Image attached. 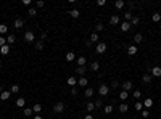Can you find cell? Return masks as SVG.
Returning <instances> with one entry per match:
<instances>
[{
  "label": "cell",
  "instance_id": "53",
  "mask_svg": "<svg viewBox=\"0 0 161 119\" xmlns=\"http://www.w3.org/2000/svg\"><path fill=\"white\" fill-rule=\"evenodd\" d=\"M84 119H93V114H90V113H89V114H87Z\"/></svg>",
  "mask_w": 161,
  "mask_h": 119
},
{
  "label": "cell",
  "instance_id": "19",
  "mask_svg": "<svg viewBox=\"0 0 161 119\" xmlns=\"http://www.w3.org/2000/svg\"><path fill=\"white\" fill-rule=\"evenodd\" d=\"M76 63H77V66H86L87 58H86V56H79V58L76 60Z\"/></svg>",
  "mask_w": 161,
  "mask_h": 119
},
{
  "label": "cell",
  "instance_id": "36",
  "mask_svg": "<svg viewBox=\"0 0 161 119\" xmlns=\"http://www.w3.org/2000/svg\"><path fill=\"white\" fill-rule=\"evenodd\" d=\"M151 19H153L155 23H159V21H161V13H153Z\"/></svg>",
  "mask_w": 161,
  "mask_h": 119
},
{
  "label": "cell",
  "instance_id": "20",
  "mask_svg": "<svg viewBox=\"0 0 161 119\" xmlns=\"http://www.w3.org/2000/svg\"><path fill=\"white\" fill-rule=\"evenodd\" d=\"M115 7H116L118 10H122L124 7H126V2H124V0H116V2H115Z\"/></svg>",
  "mask_w": 161,
  "mask_h": 119
},
{
  "label": "cell",
  "instance_id": "14",
  "mask_svg": "<svg viewBox=\"0 0 161 119\" xmlns=\"http://www.w3.org/2000/svg\"><path fill=\"white\" fill-rule=\"evenodd\" d=\"M89 40H90V44H92V42H93V44H98V40H100L98 32H92V34H90V39H89Z\"/></svg>",
  "mask_w": 161,
  "mask_h": 119
},
{
  "label": "cell",
  "instance_id": "26",
  "mask_svg": "<svg viewBox=\"0 0 161 119\" xmlns=\"http://www.w3.org/2000/svg\"><path fill=\"white\" fill-rule=\"evenodd\" d=\"M68 85L69 87H76L77 85V79L76 77H68Z\"/></svg>",
  "mask_w": 161,
  "mask_h": 119
},
{
  "label": "cell",
  "instance_id": "34",
  "mask_svg": "<svg viewBox=\"0 0 161 119\" xmlns=\"http://www.w3.org/2000/svg\"><path fill=\"white\" fill-rule=\"evenodd\" d=\"M10 92H11V93H18V92H20V85H18V84H13V85L10 87Z\"/></svg>",
  "mask_w": 161,
  "mask_h": 119
},
{
  "label": "cell",
  "instance_id": "50",
  "mask_svg": "<svg viewBox=\"0 0 161 119\" xmlns=\"http://www.w3.org/2000/svg\"><path fill=\"white\" fill-rule=\"evenodd\" d=\"M23 5H26V7H29V5H31V0H23Z\"/></svg>",
  "mask_w": 161,
  "mask_h": 119
},
{
  "label": "cell",
  "instance_id": "51",
  "mask_svg": "<svg viewBox=\"0 0 161 119\" xmlns=\"http://www.w3.org/2000/svg\"><path fill=\"white\" fill-rule=\"evenodd\" d=\"M97 3H98V5H100V7H103V5H105V3H106V2H105V0H98V2H97Z\"/></svg>",
  "mask_w": 161,
  "mask_h": 119
},
{
  "label": "cell",
  "instance_id": "40",
  "mask_svg": "<svg viewBox=\"0 0 161 119\" xmlns=\"http://www.w3.org/2000/svg\"><path fill=\"white\" fill-rule=\"evenodd\" d=\"M32 108H24V111H23V114H24V116H32Z\"/></svg>",
  "mask_w": 161,
  "mask_h": 119
},
{
  "label": "cell",
  "instance_id": "38",
  "mask_svg": "<svg viewBox=\"0 0 161 119\" xmlns=\"http://www.w3.org/2000/svg\"><path fill=\"white\" fill-rule=\"evenodd\" d=\"M93 105H95V108H102V106H103V100L102 98H97Z\"/></svg>",
  "mask_w": 161,
  "mask_h": 119
},
{
  "label": "cell",
  "instance_id": "55",
  "mask_svg": "<svg viewBox=\"0 0 161 119\" xmlns=\"http://www.w3.org/2000/svg\"><path fill=\"white\" fill-rule=\"evenodd\" d=\"M32 119H42V116H40V114H37V116H34Z\"/></svg>",
  "mask_w": 161,
  "mask_h": 119
},
{
  "label": "cell",
  "instance_id": "31",
  "mask_svg": "<svg viewBox=\"0 0 161 119\" xmlns=\"http://www.w3.org/2000/svg\"><path fill=\"white\" fill-rule=\"evenodd\" d=\"M86 110H87L89 113H92V111L95 110V105H93V102H87V105H86Z\"/></svg>",
  "mask_w": 161,
  "mask_h": 119
},
{
  "label": "cell",
  "instance_id": "35",
  "mask_svg": "<svg viewBox=\"0 0 161 119\" xmlns=\"http://www.w3.org/2000/svg\"><path fill=\"white\" fill-rule=\"evenodd\" d=\"M44 48V40H37V42H35V50H42Z\"/></svg>",
  "mask_w": 161,
  "mask_h": 119
},
{
  "label": "cell",
  "instance_id": "37",
  "mask_svg": "<svg viewBox=\"0 0 161 119\" xmlns=\"http://www.w3.org/2000/svg\"><path fill=\"white\" fill-rule=\"evenodd\" d=\"M7 32H8V26L7 24H0V34L3 35V34H7Z\"/></svg>",
  "mask_w": 161,
  "mask_h": 119
},
{
  "label": "cell",
  "instance_id": "23",
  "mask_svg": "<svg viewBox=\"0 0 161 119\" xmlns=\"http://www.w3.org/2000/svg\"><path fill=\"white\" fill-rule=\"evenodd\" d=\"M144 106H145V110H148V108H151L153 106V100L148 97V98H145V102H144Z\"/></svg>",
  "mask_w": 161,
  "mask_h": 119
},
{
  "label": "cell",
  "instance_id": "48",
  "mask_svg": "<svg viewBox=\"0 0 161 119\" xmlns=\"http://www.w3.org/2000/svg\"><path fill=\"white\" fill-rule=\"evenodd\" d=\"M142 116H144V117H148V116H150V113H148V110H142Z\"/></svg>",
  "mask_w": 161,
  "mask_h": 119
},
{
  "label": "cell",
  "instance_id": "3",
  "mask_svg": "<svg viewBox=\"0 0 161 119\" xmlns=\"http://www.w3.org/2000/svg\"><path fill=\"white\" fill-rule=\"evenodd\" d=\"M98 93H100V97H106V95L110 93V87L106 85V84H102L98 87Z\"/></svg>",
  "mask_w": 161,
  "mask_h": 119
},
{
  "label": "cell",
  "instance_id": "16",
  "mask_svg": "<svg viewBox=\"0 0 161 119\" xmlns=\"http://www.w3.org/2000/svg\"><path fill=\"white\" fill-rule=\"evenodd\" d=\"M142 40H144V35H142L140 32H137L135 35H134V45H137V44H140Z\"/></svg>",
  "mask_w": 161,
  "mask_h": 119
},
{
  "label": "cell",
  "instance_id": "18",
  "mask_svg": "<svg viewBox=\"0 0 161 119\" xmlns=\"http://www.w3.org/2000/svg\"><path fill=\"white\" fill-rule=\"evenodd\" d=\"M16 42V35L15 34H8V37H7V44L8 45H13Z\"/></svg>",
  "mask_w": 161,
  "mask_h": 119
},
{
  "label": "cell",
  "instance_id": "5",
  "mask_svg": "<svg viewBox=\"0 0 161 119\" xmlns=\"http://www.w3.org/2000/svg\"><path fill=\"white\" fill-rule=\"evenodd\" d=\"M150 74L153 77H161V66H153L151 71H150Z\"/></svg>",
  "mask_w": 161,
  "mask_h": 119
},
{
  "label": "cell",
  "instance_id": "43",
  "mask_svg": "<svg viewBox=\"0 0 161 119\" xmlns=\"http://www.w3.org/2000/svg\"><path fill=\"white\" fill-rule=\"evenodd\" d=\"M135 110H137V111H142V110H144V103L137 102V103H135Z\"/></svg>",
  "mask_w": 161,
  "mask_h": 119
},
{
  "label": "cell",
  "instance_id": "47",
  "mask_svg": "<svg viewBox=\"0 0 161 119\" xmlns=\"http://www.w3.org/2000/svg\"><path fill=\"white\" fill-rule=\"evenodd\" d=\"M118 85H119V82H118L116 79H115V81H111V87H113V88H118Z\"/></svg>",
  "mask_w": 161,
  "mask_h": 119
},
{
  "label": "cell",
  "instance_id": "21",
  "mask_svg": "<svg viewBox=\"0 0 161 119\" xmlns=\"http://www.w3.org/2000/svg\"><path fill=\"white\" fill-rule=\"evenodd\" d=\"M110 24H111V26H116V24H119V16L113 15V16L110 18Z\"/></svg>",
  "mask_w": 161,
  "mask_h": 119
},
{
  "label": "cell",
  "instance_id": "57",
  "mask_svg": "<svg viewBox=\"0 0 161 119\" xmlns=\"http://www.w3.org/2000/svg\"><path fill=\"white\" fill-rule=\"evenodd\" d=\"M159 29H161V24H159Z\"/></svg>",
  "mask_w": 161,
  "mask_h": 119
},
{
  "label": "cell",
  "instance_id": "30",
  "mask_svg": "<svg viewBox=\"0 0 161 119\" xmlns=\"http://www.w3.org/2000/svg\"><path fill=\"white\" fill-rule=\"evenodd\" d=\"M103 29H105V24H103V23H97V24H95V32H100V31H103Z\"/></svg>",
  "mask_w": 161,
  "mask_h": 119
},
{
  "label": "cell",
  "instance_id": "29",
  "mask_svg": "<svg viewBox=\"0 0 161 119\" xmlns=\"http://www.w3.org/2000/svg\"><path fill=\"white\" fill-rule=\"evenodd\" d=\"M32 111L35 113V114H39V113L42 111V105H40V103H35V105L32 106Z\"/></svg>",
  "mask_w": 161,
  "mask_h": 119
},
{
  "label": "cell",
  "instance_id": "7",
  "mask_svg": "<svg viewBox=\"0 0 161 119\" xmlns=\"http://www.w3.org/2000/svg\"><path fill=\"white\" fill-rule=\"evenodd\" d=\"M137 52H139L137 45H129V47H127V55H129V56H134Z\"/></svg>",
  "mask_w": 161,
  "mask_h": 119
},
{
  "label": "cell",
  "instance_id": "12",
  "mask_svg": "<svg viewBox=\"0 0 161 119\" xmlns=\"http://www.w3.org/2000/svg\"><path fill=\"white\" fill-rule=\"evenodd\" d=\"M13 26H15L16 29H21L23 26H24V21H23L21 18H16V19H15V23H13Z\"/></svg>",
  "mask_w": 161,
  "mask_h": 119
},
{
  "label": "cell",
  "instance_id": "54",
  "mask_svg": "<svg viewBox=\"0 0 161 119\" xmlns=\"http://www.w3.org/2000/svg\"><path fill=\"white\" fill-rule=\"evenodd\" d=\"M127 5H129V8H134V7H135V3H134V2H129Z\"/></svg>",
  "mask_w": 161,
  "mask_h": 119
},
{
  "label": "cell",
  "instance_id": "52",
  "mask_svg": "<svg viewBox=\"0 0 161 119\" xmlns=\"http://www.w3.org/2000/svg\"><path fill=\"white\" fill-rule=\"evenodd\" d=\"M47 37V32H42V34H40V40H44Z\"/></svg>",
  "mask_w": 161,
  "mask_h": 119
},
{
  "label": "cell",
  "instance_id": "24",
  "mask_svg": "<svg viewBox=\"0 0 161 119\" xmlns=\"http://www.w3.org/2000/svg\"><path fill=\"white\" fill-rule=\"evenodd\" d=\"M127 97H129V92H126V90H121V92H119V100L126 102V100H127Z\"/></svg>",
  "mask_w": 161,
  "mask_h": 119
},
{
  "label": "cell",
  "instance_id": "56",
  "mask_svg": "<svg viewBox=\"0 0 161 119\" xmlns=\"http://www.w3.org/2000/svg\"><path fill=\"white\" fill-rule=\"evenodd\" d=\"M0 93H2V88H0Z\"/></svg>",
  "mask_w": 161,
  "mask_h": 119
},
{
  "label": "cell",
  "instance_id": "22",
  "mask_svg": "<svg viewBox=\"0 0 161 119\" xmlns=\"http://www.w3.org/2000/svg\"><path fill=\"white\" fill-rule=\"evenodd\" d=\"M129 111V106H127V103H119V113H127Z\"/></svg>",
  "mask_w": 161,
  "mask_h": 119
},
{
  "label": "cell",
  "instance_id": "44",
  "mask_svg": "<svg viewBox=\"0 0 161 119\" xmlns=\"http://www.w3.org/2000/svg\"><path fill=\"white\" fill-rule=\"evenodd\" d=\"M7 45V37H3V35H0V47Z\"/></svg>",
  "mask_w": 161,
  "mask_h": 119
},
{
  "label": "cell",
  "instance_id": "42",
  "mask_svg": "<svg viewBox=\"0 0 161 119\" xmlns=\"http://www.w3.org/2000/svg\"><path fill=\"white\" fill-rule=\"evenodd\" d=\"M132 95H134V98H135V100H139V98L142 97V92H140V90H134Z\"/></svg>",
  "mask_w": 161,
  "mask_h": 119
},
{
  "label": "cell",
  "instance_id": "39",
  "mask_svg": "<svg viewBox=\"0 0 161 119\" xmlns=\"http://www.w3.org/2000/svg\"><path fill=\"white\" fill-rule=\"evenodd\" d=\"M124 18H126L127 23H130V21H132V11H127V13H124Z\"/></svg>",
  "mask_w": 161,
  "mask_h": 119
},
{
  "label": "cell",
  "instance_id": "41",
  "mask_svg": "<svg viewBox=\"0 0 161 119\" xmlns=\"http://www.w3.org/2000/svg\"><path fill=\"white\" fill-rule=\"evenodd\" d=\"M140 23V18L139 16H132V21H130V24H134V26H137Z\"/></svg>",
  "mask_w": 161,
  "mask_h": 119
},
{
  "label": "cell",
  "instance_id": "27",
  "mask_svg": "<svg viewBox=\"0 0 161 119\" xmlns=\"http://www.w3.org/2000/svg\"><path fill=\"white\" fill-rule=\"evenodd\" d=\"M84 95H86V97H87V98H90V97H93V88H92V87H87V88H86V90H84Z\"/></svg>",
  "mask_w": 161,
  "mask_h": 119
},
{
  "label": "cell",
  "instance_id": "9",
  "mask_svg": "<svg viewBox=\"0 0 161 119\" xmlns=\"http://www.w3.org/2000/svg\"><path fill=\"white\" fill-rule=\"evenodd\" d=\"M119 26H121V31H122V32H127L132 24H130V23H127V21H122V23H119Z\"/></svg>",
  "mask_w": 161,
  "mask_h": 119
},
{
  "label": "cell",
  "instance_id": "11",
  "mask_svg": "<svg viewBox=\"0 0 161 119\" xmlns=\"http://www.w3.org/2000/svg\"><path fill=\"white\" fill-rule=\"evenodd\" d=\"M10 50H11V48H10V45H8V44H7V45H3V47H0V55H3V56H5V55H8Z\"/></svg>",
  "mask_w": 161,
  "mask_h": 119
},
{
  "label": "cell",
  "instance_id": "45",
  "mask_svg": "<svg viewBox=\"0 0 161 119\" xmlns=\"http://www.w3.org/2000/svg\"><path fill=\"white\" fill-rule=\"evenodd\" d=\"M27 13H29V16H35V15H37V10H35V8H29Z\"/></svg>",
  "mask_w": 161,
  "mask_h": 119
},
{
  "label": "cell",
  "instance_id": "6",
  "mask_svg": "<svg viewBox=\"0 0 161 119\" xmlns=\"http://www.w3.org/2000/svg\"><path fill=\"white\" fill-rule=\"evenodd\" d=\"M132 87H134L132 81H124V82H122V90H126V92H130V90H132Z\"/></svg>",
  "mask_w": 161,
  "mask_h": 119
},
{
  "label": "cell",
  "instance_id": "49",
  "mask_svg": "<svg viewBox=\"0 0 161 119\" xmlns=\"http://www.w3.org/2000/svg\"><path fill=\"white\" fill-rule=\"evenodd\" d=\"M44 5H45V2H44V0H39V2H37V7H39V8H42Z\"/></svg>",
  "mask_w": 161,
  "mask_h": 119
},
{
  "label": "cell",
  "instance_id": "33",
  "mask_svg": "<svg viewBox=\"0 0 161 119\" xmlns=\"http://www.w3.org/2000/svg\"><path fill=\"white\" fill-rule=\"evenodd\" d=\"M103 111H105V114H111V113H113V106H111V105L103 106Z\"/></svg>",
  "mask_w": 161,
  "mask_h": 119
},
{
  "label": "cell",
  "instance_id": "32",
  "mask_svg": "<svg viewBox=\"0 0 161 119\" xmlns=\"http://www.w3.org/2000/svg\"><path fill=\"white\" fill-rule=\"evenodd\" d=\"M90 69H92V71H98V69H100V63H98V61H92Z\"/></svg>",
  "mask_w": 161,
  "mask_h": 119
},
{
  "label": "cell",
  "instance_id": "8",
  "mask_svg": "<svg viewBox=\"0 0 161 119\" xmlns=\"http://www.w3.org/2000/svg\"><path fill=\"white\" fill-rule=\"evenodd\" d=\"M87 84H89L87 77L82 76V77H79V79H77V85H79V87H86V88H87Z\"/></svg>",
  "mask_w": 161,
  "mask_h": 119
},
{
  "label": "cell",
  "instance_id": "25",
  "mask_svg": "<svg viewBox=\"0 0 161 119\" xmlns=\"http://www.w3.org/2000/svg\"><path fill=\"white\" fill-rule=\"evenodd\" d=\"M86 71H87V68H86V66H77V69H76V73H77V74H79V76L82 77V76H84V74H86Z\"/></svg>",
  "mask_w": 161,
  "mask_h": 119
},
{
  "label": "cell",
  "instance_id": "15",
  "mask_svg": "<svg viewBox=\"0 0 161 119\" xmlns=\"http://www.w3.org/2000/svg\"><path fill=\"white\" fill-rule=\"evenodd\" d=\"M64 58H66V61H68V63H71V61H74V60H76V53H74V52H68Z\"/></svg>",
  "mask_w": 161,
  "mask_h": 119
},
{
  "label": "cell",
  "instance_id": "2",
  "mask_svg": "<svg viewBox=\"0 0 161 119\" xmlns=\"http://www.w3.org/2000/svg\"><path fill=\"white\" fill-rule=\"evenodd\" d=\"M35 40V35H34V32L32 31H26L24 32V42H27V44H32Z\"/></svg>",
  "mask_w": 161,
  "mask_h": 119
},
{
  "label": "cell",
  "instance_id": "46",
  "mask_svg": "<svg viewBox=\"0 0 161 119\" xmlns=\"http://www.w3.org/2000/svg\"><path fill=\"white\" fill-rule=\"evenodd\" d=\"M77 90H79V88H77V85H76V87H71V95H73V97H76V95H77Z\"/></svg>",
  "mask_w": 161,
  "mask_h": 119
},
{
  "label": "cell",
  "instance_id": "1",
  "mask_svg": "<svg viewBox=\"0 0 161 119\" xmlns=\"http://www.w3.org/2000/svg\"><path fill=\"white\" fill-rule=\"evenodd\" d=\"M106 48H108V47H106V42H98L97 47H95V52H97L98 55H102V53L106 52Z\"/></svg>",
  "mask_w": 161,
  "mask_h": 119
},
{
  "label": "cell",
  "instance_id": "4",
  "mask_svg": "<svg viewBox=\"0 0 161 119\" xmlns=\"http://www.w3.org/2000/svg\"><path fill=\"white\" fill-rule=\"evenodd\" d=\"M53 111H55L56 114H61V113L64 111V103H63V102L55 103V105H53Z\"/></svg>",
  "mask_w": 161,
  "mask_h": 119
},
{
  "label": "cell",
  "instance_id": "28",
  "mask_svg": "<svg viewBox=\"0 0 161 119\" xmlns=\"http://www.w3.org/2000/svg\"><path fill=\"white\" fill-rule=\"evenodd\" d=\"M24 105H26V100L23 98V97H20V98L16 100V106H18V108H23Z\"/></svg>",
  "mask_w": 161,
  "mask_h": 119
},
{
  "label": "cell",
  "instance_id": "13",
  "mask_svg": "<svg viewBox=\"0 0 161 119\" xmlns=\"http://www.w3.org/2000/svg\"><path fill=\"white\" fill-rule=\"evenodd\" d=\"M68 13H69V16H71V18H79V16H81V11L77 10V8H73V10H69Z\"/></svg>",
  "mask_w": 161,
  "mask_h": 119
},
{
  "label": "cell",
  "instance_id": "10",
  "mask_svg": "<svg viewBox=\"0 0 161 119\" xmlns=\"http://www.w3.org/2000/svg\"><path fill=\"white\" fill-rule=\"evenodd\" d=\"M10 95H11L10 90H2V93H0V100H2V102H7V100L10 98Z\"/></svg>",
  "mask_w": 161,
  "mask_h": 119
},
{
  "label": "cell",
  "instance_id": "17",
  "mask_svg": "<svg viewBox=\"0 0 161 119\" xmlns=\"http://www.w3.org/2000/svg\"><path fill=\"white\" fill-rule=\"evenodd\" d=\"M142 81H144L145 84H150V82L153 81V76H151L150 73H147V74H144V77H142Z\"/></svg>",
  "mask_w": 161,
  "mask_h": 119
}]
</instances>
